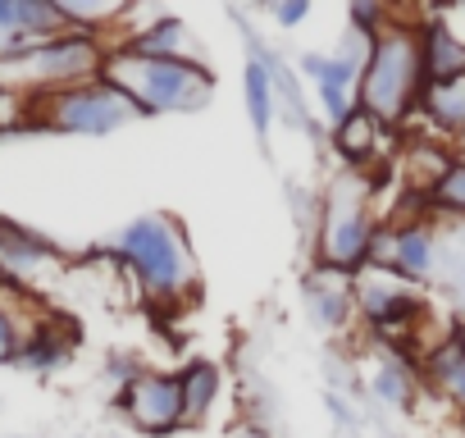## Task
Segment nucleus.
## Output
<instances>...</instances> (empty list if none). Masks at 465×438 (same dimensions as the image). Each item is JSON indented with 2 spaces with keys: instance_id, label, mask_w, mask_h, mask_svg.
I'll return each instance as SVG.
<instances>
[{
  "instance_id": "nucleus-24",
  "label": "nucleus",
  "mask_w": 465,
  "mask_h": 438,
  "mask_svg": "<svg viewBox=\"0 0 465 438\" xmlns=\"http://www.w3.org/2000/svg\"><path fill=\"white\" fill-rule=\"evenodd\" d=\"M306 15H311V0H283V5H274V19H279L283 28H297Z\"/></svg>"
},
{
  "instance_id": "nucleus-11",
  "label": "nucleus",
  "mask_w": 465,
  "mask_h": 438,
  "mask_svg": "<svg viewBox=\"0 0 465 438\" xmlns=\"http://www.w3.org/2000/svg\"><path fill=\"white\" fill-rule=\"evenodd\" d=\"M69 347H74V338L60 333V324L51 315H37V320H28V333H24V347H19L15 365H24V370H51V365H60L69 356Z\"/></svg>"
},
{
  "instance_id": "nucleus-9",
  "label": "nucleus",
  "mask_w": 465,
  "mask_h": 438,
  "mask_svg": "<svg viewBox=\"0 0 465 438\" xmlns=\"http://www.w3.org/2000/svg\"><path fill=\"white\" fill-rule=\"evenodd\" d=\"M60 265V252L46 243V238H37L33 229H24V224H10V219H0V270H5L15 284H37L46 270H55Z\"/></svg>"
},
{
  "instance_id": "nucleus-21",
  "label": "nucleus",
  "mask_w": 465,
  "mask_h": 438,
  "mask_svg": "<svg viewBox=\"0 0 465 438\" xmlns=\"http://www.w3.org/2000/svg\"><path fill=\"white\" fill-rule=\"evenodd\" d=\"M374 393L379 402H392V406H411V370L401 361H388L374 370Z\"/></svg>"
},
{
  "instance_id": "nucleus-14",
  "label": "nucleus",
  "mask_w": 465,
  "mask_h": 438,
  "mask_svg": "<svg viewBox=\"0 0 465 438\" xmlns=\"http://www.w3.org/2000/svg\"><path fill=\"white\" fill-rule=\"evenodd\" d=\"M333 146H338L351 164H370V160L379 155V146H383V128L356 105L342 124H333Z\"/></svg>"
},
{
  "instance_id": "nucleus-1",
  "label": "nucleus",
  "mask_w": 465,
  "mask_h": 438,
  "mask_svg": "<svg viewBox=\"0 0 465 438\" xmlns=\"http://www.w3.org/2000/svg\"><path fill=\"white\" fill-rule=\"evenodd\" d=\"M101 78L119 87L142 114H196L214 92V78L201 60H146L128 46H110Z\"/></svg>"
},
{
  "instance_id": "nucleus-4",
  "label": "nucleus",
  "mask_w": 465,
  "mask_h": 438,
  "mask_svg": "<svg viewBox=\"0 0 465 438\" xmlns=\"http://www.w3.org/2000/svg\"><path fill=\"white\" fill-rule=\"evenodd\" d=\"M370 183L361 174H342L329 183L320 201V234H315V261L324 270H361L370 261V243L379 219L370 210Z\"/></svg>"
},
{
  "instance_id": "nucleus-3",
  "label": "nucleus",
  "mask_w": 465,
  "mask_h": 438,
  "mask_svg": "<svg viewBox=\"0 0 465 438\" xmlns=\"http://www.w3.org/2000/svg\"><path fill=\"white\" fill-rule=\"evenodd\" d=\"M110 60V42L101 33H60L51 42H37L33 51L0 60V87L24 92V96H46V92H64V87H83L96 83L105 74Z\"/></svg>"
},
{
  "instance_id": "nucleus-12",
  "label": "nucleus",
  "mask_w": 465,
  "mask_h": 438,
  "mask_svg": "<svg viewBox=\"0 0 465 438\" xmlns=\"http://www.w3.org/2000/svg\"><path fill=\"white\" fill-rule=\"evenodd\" d=\"M429 114V124L447 137H460L465 133V74L460 78H447V83H433L420 92V105Z\"/></svg>"
},
{
  "instance_id": "nucleus-20",
  "label": "nucleus",
  "mask_w": 465,
  "mask_h": 438,
  "mask_svg": "<svg viewBox=\"0 0 465 438\" xmlns=\"http://www.w3.org/2000/svg\"><path fill=\"white\" fill-rule=\"evenodd\" d=\"M306 293H311V311H315L324 324H342V320H347L351 297H347L342 288H333V284H324V279H311Z\"/></svg>"
},
{
  "instance_id": "nucleus-17",
  "label": "nucleus",
  "mask_w": 465,
  "mask_h": 438,
  "mask_svg": "<svg viewBox=\"0 0 465 438\" xmlns=\"http://www.w3.org/2000/svg\"><path fill=\"white\" fill-rule=\"evenodd\" d=\"M447 155H438V146H429V142H411L406 146V160H401V183H406V192H415V196H424L429 201V192H433V183L447 174Z\"/></svg>"
},
{
  "instance_id": "nucleus-13",
  "label": "nucleus",
  "mask_w": 465,
  "mask_h": 438,
  "mask_svg": "<svg viewBox=\"0 0 465 438\" xmlns=\"http://www.w3.org/2000/svg\"><path fill=\"white\" fill-rule=\"evenodd\" d=\"M119 46H128L133 55H146V60H192L187 28H183L178 19H160V24H151V28L133 33V37H128V42H119Z\"/></svg>"
},
{
  "instance_id": "nucleus-10",
  "label": "nucleus",
  "mask_w": 465,
  "mask_h": 438,
  "mask_svg": "<svg viewBox=\"0 0 465 438\" xmlns=\"http://www.w3.org/2000/svg\"><path fill=\"white\" fill-rule=\"evenodd\" d=\"M420 74H424V87L465 74V42L442 19H429L420 28Z\"/></svg>"
},
{
  "instance_id": "nucleus-23",
  "label": "nucleus",
  "mask_w": 465,
  "mask_h": 438,
  "mask_svg": "<svg viewBox=\"0 0 465 438\" xmlns=\"http://www.w3.org/2000/svg\"><path fill=\"white\" fill-rule=\"evenodd\" d=\"M19 128H33V101L24 92L0 87V133H19Z\"/></svg>"
},
{
  "instance_id": "nucleus-5",
  "label": "nucleus",
  "mask_w": 465,
  "mask_h": 438,
  "mask_svg": "<svg viewBox=\"0 0 465 438\" xmlns=\"http://www.w3.org/2000/svg\"><path fill=\"white\" fill-rule=\"evenodd\" d=\"M119 261L151 288V297H183L196 288V261L178 224L142 214L119 234Z\"/></svg>"
},
{
  "instance_id": "nucleus-26",
  "label": "nucleus",
  "mask_w": 465,
  "mask_h": 438,
  "mask_svg": "<svg viewBox=\"0 0 465 438\" xmlns=\"http://www.w3.org/2000/svg\"><path fill=\"white\" fill-rule=\"evenodd\" d=\"M10 288H15V279H10L5 270H0V293H10Z\"/></svg>"
},
{
  "instance_id": "nucleus-16",
  "label": "nucleus",
  "mask_w": 465,
  "mask_h": 438,
  "mask_svg": "<svg viewBox=\"0 0 465 438\" xmlns=\"http://www.w3.org/2000/svg\"><path fill=\"white\" fill-rule=\"evenodd\" d=\"M242 92H247V114H252L256 137H270V128H274V78L261 60H247Z\"/></svg>"
},
{
  "instance_id": "nucleus-6",
  "label": "nucleus",
  "mask_w": 465,
  "mask_h": 438,
  "mask_svg": "<svg viewBox=\"0 0 465 438\" xmlns=\"http://www.w3.org/2000/svg\"><path fill=\"white\" fill-rule=\"evenodd\" d=\"M33 101V128H51V133H114L128 119H137L142 110L110 87L105 78L83 83V87H64V92H46V96H28Z\"/></svg>"
},
{
  "instance_id": "nucleus-27",
  "label": "nucleus",
  "mask_w": 465,
  "mask_h": 438,
  "mask_svg": "<svg viewBox=\"0 0 465 438\" xmlns=\"http://www.w3.org/2000/svg\"><path fill=\"white\" fill-rule=\"evenodd\" d=\"M456 151H460V160H465V133H460V137H456Z\"/></svg>"
},
{
  "instance_id": "nucleus-15",
  "label": "nucleus",
  "mask_w": 465,
  "mask_h": 438,
  "mask_svg": "<svg viewBox=\"0 0 465 438\" xmlns=\"http://www.w3.org/2000/svg\"><path fill=\"white\" fill-rule=\"evenodd\" d=\"M178 388H183V420L196 424L210 415V402L219 393V370L210 361H192L183 374H178Z\"/></svg>"
},
{
  "instance_id": "nucleus-8",
  "label": "nucleus",
  "mask_w": 465,
  "mask_h": 438,
  "mask_svg": "<svg viewBox=\"0 0 465 438\" xmlns=\"http://www.w3.org/2000/svg\"><path fill=\"white\" fill-rule=\"evenodd\" d=\"M356 302H361L370 329H374L379 338H392V343H406V338L420 329V320H424V306H420L411 293H401V288H374V284H361Z\"/></svg>"
},
{
  "instance_id": "nucleus-18",
  "label": "nucleus",
  "mask_w": 465,
  "mask_h": 438,
  "mask_svg": "<svg viewBox=\"0 0 465 438\" xmlns=\"http://www.w3.org/2000/svg\"><path fill=\"white\" fill-rule=\"evenodd\" d=\"M24 306H28V288L24 284H15L10 293H0V365H10L19 356V347H24V333H28Z\"/></svg>"
},
{
  "instance_id": "nucleus-2",
  "label": "nucleus",
  "mask_w": 465,
  "mask_h": 438,
  "mask_svg": "<svg viewBox=\"0 0 465 438\" xmlns=\"http://www.w3.org/2000/svg\"><path fill=\"white\" fill-rule=\"evenodd\" d=\"M424 92V74H420V28L411 24H392L374 37L361 87H356V105L379 124V128H397L406 124V114L420 105Z\"/></svg>"
},
{
  "instance_id": "nucleus-7",
  "label": "nucleus",
  "mask_w": 465,
  "mask_h": 438,
  "mask_svg": "<svg viewBox=\"0 0 465 438\" xmlns=\"http://www.w3.org/2000/svg\"><path fill=\"white\" fill-rule=\"evenodd\" d=\"M128 420L142 429V433H173L183 420V388H178V374H160V370H137L133 383H124L119 393Z\"/></svg>"
},
{
  "instance_id": "nucleus-19",
  "label": "nucleus",
  "mask_w": 465,
  "mask_h": 438,
  "mask_svg": "<svg viewBox=\"0 0 465 438\" xmlns=\"http://www.w3.org/2000/svg\"><path fill=\"white\" fill-rule=\"evenodd\" d=\"M424 365H429L433 383L465 411V361H460V352H456L451 343H442V347H433V352L424 356Z\"/></svg>"
},
{
  "instance_id": "nucleus-25",
  "label": "nucleus",
  "mask_w": 465,
  "mask_h": 438,
  "mask_svg": "<svg viewBox=\"0 0 465 438\" xmlns=\"http://www.w3.org/2000/svg\"><path fill=\"white\" fill-rule=\"evenodd\" d=\"M447 343H451V347L460 352V361H465V320H456V329L447 333Z\"/></svg>"
},
{
  "instance_id": "nucleus-22",
  "label": "nucleus",
  "mask_w": 465,
  "mask_h": 438,
  "mask_svg": "<svg viewBox=\"0 0 465 438\" xmlns=\"http://www.w3.org/2000/svg\"><path fill=\"white\" fill-rule=\"evenodd\" d=\"M429 201H433L438 210H456V214H465V160H451V164H447V174L433 183Z\"/></svg>"
}]
</instances>
